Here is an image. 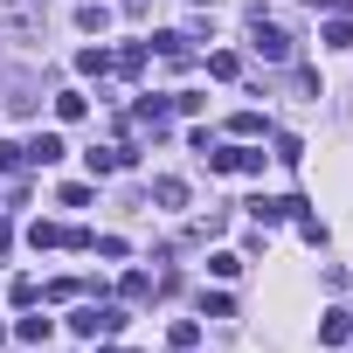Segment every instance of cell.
<instances>
[{
  "instance_id": "obj_1",
  "label": "cell",
  "mask_w": 353,
  "mask_h": 353,
  "mask_svg": "<svg viewBox=\"0 0 353 353\" xmlns=\"http://www.w3.org/2000/svg\"><path fill=\"white\" fill-rule=\"evenodd\" d=\"M28 159H35V166H56V159H63V139H56V132H42V139L28 145Z\"/></svg>"
},
{
  "instance_id": "obj_2",
  "label": "cell",
  "mask_w": 353,
  "mask_h": 353,
  "mask_svg": "<svg viewBox=\"0 0 353 353\" xmlns=\"http://www.w3.org/2000/svg\"><path fill=\"white\" fill-rule=\"evenodd\" d=\"M256 49H263L270 63H284V35H277V28H256Z\"/></svg>"
}]
</instances>
